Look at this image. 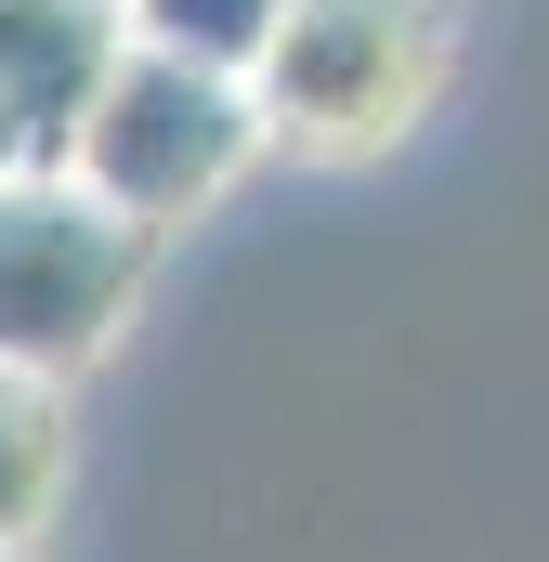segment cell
<instances>
[{
  "mask_svg": "<svg viewBox=\"0 0 549 562\" xmlns=\"http://www.w3.org/2000/svg\"><path fill=\"white\" fill-rule=\"evenodd\" d=\"M144 276H157V236H132L79 170L0 183V367L13 380L79 393V367L119 353Z\"/></svg>",
  "mask_w": 549,
  "mask_h": 562,
  "instance_id": "obj_2",
  "label": "cell"
},
{
  "mask_svg": "<svg viewBox=\"0 0 549 562\" xmlns=\"http://www.w3.org/2000/svg\"><path fill=\"white\" fill-rule=\"evenodd\" d=\"M105 13H132V0H105Z\"/></svg>",
  "mask_w": 549,
  "mask_h": 562,
  "instance_id": "obj_7",
  "label": "cell"
},
{
  "mask_svg": "<svg viewBox=\"0 0 549 562\" xmlns=\"http://www.w3.org/2000/svg\"><path fill=\"white\" fill-rule=\"evenodd\" d=\"M262 157H274V132H262V105H249V79L170 66V53H119V79L92 92L66 170H79L132 236H183V223L223 210Z\"/></svg>",
  "mask_w": 549,
  "mask_h": 562,
  "instance_id": "obj_3",
  "label": "cell"
},
{
  "mask_svg": "<svg viewBox=\"0 0 549 562\" xmlns=\"http://www.w3.org/2000/svg\"><path fill=\"white\" fill-rule=\"evenodd\" d=\"M0 562H26V550H0Z\"/></svg>",
  "mask_w": 549,
  "mask_h": 562,
  "instance_id": "obj_8",
  "label": "cell"
},
{
  "mask_svg": "<svg viewBox=\"0 0 549 562\" xmlns=\"http://www.w3.org/2000/svg\"><path fill=\"white\" fill-rule=\"evenodd\" d=\"M66 471H79V406L53 380H13L0 367V550L40 562L53 510H66Z\"/></svg>",
  "mask_w": 549,
  "mask_h": 562,
  "instance_id": "obj_5",
  "label": "cell"
},
{
  "mask_svg": "<svg viewBox=\"0 0 549 562\" xmlns=\"http://www.w3.org/2000/svg\"><path fill=\"white\" fill-rule=\"evenodd\" d=\"M445 79H458V0H288L249 105L274 157L354 170V157H393L445 105Z\"/></svg>",
  "mask_w": 549,
  "mask_h": 562,
  "instance_id": "obj_1",
  "label": "cell"
},
{
  "mask_svg": "<svg viewBox=\"0 0 549 562\" xmlns=\"http://www.w3.org/2000/svg\"><path fill=\"white\" fill-rule=\"evenodd\" d=\"M119 53H132V26L105 0H0V119L40 144V170L79 157V119L119 79Z\"/></svg>",
  "mask_w": 549,
  "mask_h": 562,
  "instance_id": "obj_4",
  "label": "cell"
},
{
  "mask_svg": "<svg viewBox=\"0 0 549 562\" xmlns=\"http://www.w3.org/2000/svg\"><path fill=\"white\" fill-rule=\"evenodd\" d=\"M119 26H132V53L210 66V79H262V53H274V26H288V0H132Z\"/></svg>",
  "mask_w": 549,
  "mask_h": 562,
  "instance_id": "obj_6",
  "label": "cell"
}]
</instances>
